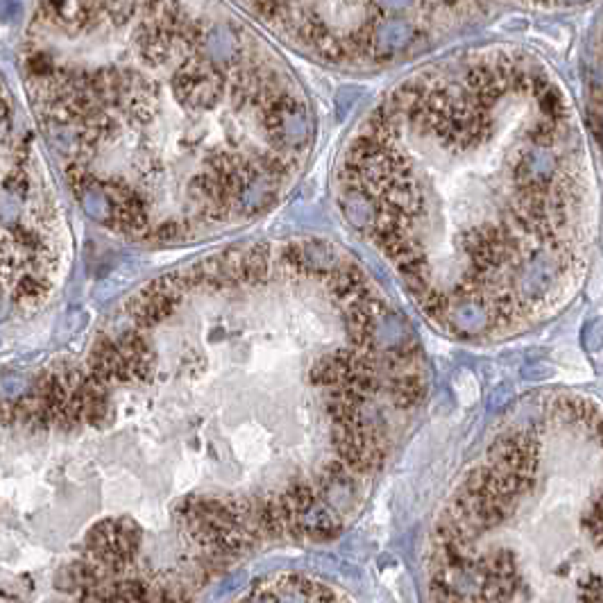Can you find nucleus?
<instances>
[{
	"mask_svg": "<svg viewBox=\"0 0 603 603\" xmlns=\"http://www.w3.org/2000/svg\"><path fill=\"white\" fill-rule=\"evenodd\" d=\"M21 75L93 220L184 243L270 211L315 118L290 64L225 0H34Z\"/></svg>",
	"mask_w": 603,
	"mask_h": 603,
	"instance_id": "1",
	"label": "nucleus"
},
{
	"mask_svg": "<svg viewBox=\"0 0 603 603\" xmlns=\"http://www.w3.org/2000/svg\"><path fill=\"white\" fill-rule=\"evenodd\" d=\"M286 495L290 497V502L295 504V508L302 515L311 513L322 499L320 490L315 488L313 481H306V479H297V481H292V484H288Z\"/></svg>",
	"mask_w": 603,
	"mask_h": 603,
	"instance_id": "3",
	"label": "nucleus"
},
{
	"mask_svg": "<svg viewBox=\"0 0 603 603\" xmlns=\"http://www.w3.org/2000/svg\"><path fill=\"white\" fill-rule=\"evenodd\" d=\"M5 290L16 308L32 311L53 292L59 265V213L37 148L5 116Z\"/></svg>",
	"mask_w": 603,
	"mask_h": 603,
	"instance_id": "2",
	"label": "nucleus"
},
{
	"mask_svg": "<svg viewBox=\"0 0 603 603\" xmlns=\"http://www.w3.org/2000/svg\"><path fill=\"white\" fill-rule=\"evenodd\" d=\"M538 102H540L542 114L551 120H556V123H560V118L565 116V100H563V96H560V91L556 89V86L549 84L547 89L538 96Z\"/></svg>",
	"mask_w": 603,
	"mask_h": 603,
	"instance_id": "4",
	"label": "nucleus"
}]
</instances>
